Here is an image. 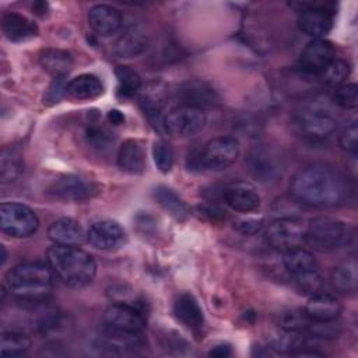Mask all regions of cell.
Instances as JSON below:
<instances>
[{"label":"cell","mask_w":358,"mask_h":358,"mask_svg":"<svg viewBox=\"0 0 358 358\" xmlns=\"http://www.w3.org/2000/svg\"><path fill=\"white\" fill-rule=\"evenodd\" d=\"M292 197L312 207H333L340 204L347 194L344 178L331 166L315 164L298 171L291 183Z\"/></svg>","instance_id":"6da1fadb"},{"label":"cell","mask_w":358,"mask_h":358,"mask_svg":"<svg viewBox=\"0 0 358 358\" xmlns=\"http://www.w3.org/2000/svg\"><path fill=\"white\" fill-rule=\"evenodd\" d=\"M46 259L53 274L70 288L87 287L96 274L94 257L78 246L55 245L48 249Z\"/></svg>","instance_id":"7a4b0ae2"},{"label":"cell","mask_w":358,"mask_h":358,"mask_svg":"<svg viewBox=\"0 0 358 358\" xmlns=\"http://www.w3.org/2000/svg\"><path fill=\"white\" fill-rule=\"evenodd\" d=\"M49 263L39 260L25 262L13 267L6 275V288L17 298L25 301L43 299L53 287Z\"/></svg>","instance_id":"3957f363"},{"label":"cell","mask_w":358,"mask_h":358,"mask_svg":"<svg viewBox=\"0 0 358 358\" xmlns=\"http://www.w3.org/2000/svg\"><path fill=\"white\" fill-rule=\"evenodd\" d=\"M284 267L295 278L298 285L309 294L322 292L323 278L313 255L302 248L284 252Z\"/></svg>","instance_id":"277c9868"},{"label":"cell","mask_w":358,"mask_h":358,"mask_svg":"<svg viewBox=\"0 0 358 358\" xmlns=\"http://www.w3.org/2000/svg\"><path fill=\"white\" fill-rule=\"evenodd\" d=\"M347 225L331 217H317L306 225V241L319 250H333L347 243Z\"/></svg>","instance_id":"5b68a950"},{"label":"cell","mask_w":358,"mask_h":358,"mask_svg":"<svg viewBox=\"0 0 358 358\" xmlns=\"http://www.w3.org/2000/svg\"><path fill=\"white\" fill-rule=\"evenodd\" d=\"M294 126L303 138L319 141L330 137L336 131L337 120L326 109L309 106L294 116Z\"/></svg>","instance_id":"8992f818"},{"label":"cell","mask_w":358,"mask_h":358,"mask_svg":"<svg viewBox=\"0 0 358 358\" xmlns=\"http://www.w3.org/2000/svg\"><path fill=\"white\" fill-rule=\"evenodd\" d=\"M207 124L206 112L197 108L179 105L171 109L162 119V130L173 137H192Z\"/></svg>","instance_id":"52a82bcc"},{"label":"cell","mask_w":358,"mask_h":358,"mask_svg":"<svg viewBox=\"0 0 358 358\" xmlns=\"http://www.w3.org/2000/svg\"><path fill=\"white\" fill-rule=\"evenodd\" d=\"M0 227L10 236L25 238L36 232L39 220L29 207L21 203H1Z\"/></svg>","instance_id":"ba28073f"},{"label":"cell","mask_w":358,"mask_h":358,"mask_svg":"<svg viewBox=\"0 0 358 358\" xmlns=\"http://www.w3.org/2000/svg\"><path fill=\"white\" fill-rule=\"evenodd\" d=\"M267 243L277 250H291L301 248L306 241V225L292 217L274 220L266 229Z\"/></svg>","instance_id":"9c48e42d"},{"label":"cell","mask_w":358,"mask_h":358,"mask_svg":"<svg viewBox=\"0 0 358 358\" xmlns=\"http://www.w3.org/2000/svg\"><path fill=\"white\" fill-rule=\"evenodd\" d=\"M239 155V143L229 136L210 140L200 152V162L210 171H224L231 166Z\"/></svg>","instance_id":"30bf717a"},{"label":"cell","mask_w":358,"mask_h":358,"mask_svg":"<svg viewBox=\"0 0 358 358\" xmlns=\"http://www.w3.org/2000/svg\"><path fill=\"white\" fill-rule=\"evenodd\" d=\"M99 187L85 178L77 175H64L53 182L50 193L66 203H81L92 199L98 193Z\"/></svg>","instance_id":"8fae6325"},{"label":"cell","mask_w":358,"mask_h":358,"mask_svg":"<svg viewBox=\"0 0 358 358\" xmlns=\"http://www.w3.org/2000/svg\"><path fill=\"white\" fill-rule=\"evenodd\" d=\"M175 98L180 105L201 110L213 108L220 102V95L213 85L201 80H189L182 83L175 92Z\"/></svg>","instance_id":"7c38bea8"},{"label":"cell","mask_w":358,"mask_h":358,"mask_svg":"<svg viewBox=\"0 0 358 358\" xmlns=\"http://www.w3.org/2000/svg\"><path fill=\"white\" fill-rule=\"evenodd\" d=\"M105 326L127 331V333H140L145 327V317L141 310L136 306L116 302L110 303L103 313Z\"/></svg>","instance_id":"4fadbf2b"},{"label":"cell","mask_w":358,"mask_h":358,"mask_svg":"<svg viewBox=\"0 0 358 358\" xmlns=\"http://www.w3.org/2000/svg\"><path fill=\"white\" fill-rule=\"evenodd\" d=\"M87 241L99 250H117L126 243L123 227L113 220H102L92 224L87 232Z\"/></svg>","instance_id":"5bb4252c"},{"label":"cell","mask_w":358,"mask_h":358,"mask_svg":"<svg viewBox=\"0 0 358 358\" xmlns=\"http://www.w3.org/2000/svg\"><path fill=\"white\" fill-rule=\"evenodd\" d=\"M248 166L250 173L260 182H274L281 176V159L278 155L267 148H255L248 157Z\"/></svg>","instance_id":"9a60e30c"},{"label":"cell","mask_w":358,"mask_h":358,"mask_svg":"<svg viewBox=\"0 0 358 358\" xmlns=\"http://www.w3.org/2000/svg\"><path fill=\"white\" fill-rule=\"evenodd\" d=\"M299 11L296 21L298 28L308 36H312L313 39H323V36L331 31L333 15L330 11L322 7H315L313 4H305Z\"/></svg>","instance_id":"2e32d148"},{"label":"cell","mask_w":358,"mask_h":358,"mask_svg":"<svg viewBox=\"0 0 358 358\" xmlns=\"http://www.w3.org/2000/svg\"><path fill=\"white\" fill-rule=\"evenodd\" d=\"M334 59V48L326 39H313L302 50L299 66L306 73L319 74Z\"/></svg>","instance_id":"e0dca14e"},{"label":"cell","mask_w":358,"mask_h":358,"mask_svg":"<svg viewBox=\"0 0 358 358\" xmlns=\"http://www.w3.org/2000/svg\"><path fill=\"white\" fill-rule=\"evenodd\" d=\"M224 200L228 207L238 213H252L260 206V196L256 189L243 180L228 185L224 190Z\"/></svg>","instance_id":"ac0fdd59"},{"label":"cell","mask_w":358,"mask_h":358,"mask_svg":"<svg viewBox=\"0 0 358 358\" xmlns=\"http://www.w3.org/2000/svg\"><path fill=\"white\" fill-rule=\"evenodd\" d=\"M88 22L94 32L101 36H109L120 29L123 15L120 10L113 6L96 4L88 11Z\"/></svg>","instance_id":"d6986e66"},{"label":"cell","mask_w":358,"mask_h":358,"mask_svg":"<svg viewBox=\"0 0 358 358\" xmlns=\"http://www.w3.org/2000/svg\"><path fill=\"white\" fill-rule=\"evenodd\" d=\"M303 310L312 322H334L341 313V303L334 295L322 291L309 298Z\"/></svg>","instance_id":"ffe728a7"},{"label":"cell","mask_w":358,"mask_h":358,"mask_svg":"<svg viewBox=\"0 0 358 358\" xmlns=\"http://www.w3.org/2000/svg\"><path fill=\"white\" fill-rule=\"evenodd\" d=\"M48 238L55 245L78 246L85 238V232L80 222L73 218L63 217L53 221L48 228Z\"/></svg>","instance_id":"44dd1931"},{"label":"cell","mask_w":358,"mask_h":358,"mask_svg":"<svg viewBox=\"0 0 358 358\" xmlns=\"http://www.w3.org/2000/svg\"><path fill=\"white\" fill-rule=\"evenodd\" d=\"M148 45V36L140 27H129L124 29L113 45V52L117 57L130 59L141 55Z\"/></svg>","instance_id":"7402d4cb"},{"label":"cell","mask_w":358,"mask_h":358,"mask_svg":"<svg viewBox=\"0 0 358 358\" xmlns=\"http://www.w3.org/2000/svg\"><path fill=\"white\" fill-rule=\"evenodd\" d=\"M1 31L11 42H24L38 35V27L18 13H6L3 15Z\"/></svg>","instance_id":"603a6c76"},{"label":"cell","mask_w":358,"mask_h":358,"mask_svg":"<svg viewBox=\"0 0 358 358\" xmlns=\"http://www.w3.org/2000/svg\"><path fill=\"white\" fill-rule=\"evenodd\" d=\"M117 165L122 171L140 175L145 171V151L140 141L126 140L117 150Z\"/></svg>","instance_id":"cb8c5ba5"},{"label":"cell","mask_w":358,"mask_h":358,"mask_svg":"<svg viewBox=\"0 0 358 358\" xmlns=\"http://www.w3.org/2000/svg\"><path fill=\"white\" fill-rule=\"evenodd\" d=\"M173 312H175V316L189 329L197 330L204 323L203 310L199 302L196 301V298L190 294L185 292L178 296L173 305Z\"/></svg>","instance_id":"d4e9b609"},{"label":"cell","mask_w":358,"mask_h":358,"mask_svg":"<svg viewBox=\"0 0 358 358\" xmlns=\"http://www.w3.org/2000/svg\"><path fill=\"white\" fill-rule=\"evenodd\" d=\"M39 63L45 71L55 77H66V74L73 69L74 60L70 52L63 49H43L39 55Z\"/></svg>","instance_id":"484cf974"},{"label":"cell","mask_w":358,"mask_h":358,"mask_svg":"<svg viewBox=\"0 0 358 358\" xmlns=\"http://www.w3.org/2000/svg\"><path fill=\"white\" fill-rule=\"evenodd\" d=\"M103 92L101 80L94 74H80L67 84V95L73 99H94Z\"/></svg>","instance_id":"4316f807"},{"label":"cell","mask_w":358,"mask_h":358,"mask_svg":"<svg viewBox=\"0 0 358 358\" xmlns=\"http://www.w3.org/2000/svg\"><path fill=\"white\" fill-rule=\"evenodd\" d=\"M165 105V94L158 85H150L140 95V106L152 124L162 129V109Z\"/></svg>","instance_id":"83f0119b"},{"label":"cell","mask_w":358,"mask_h":358,"mask_svg":"<svg viewBox=\"0 0 358 358\" xmlns=\"http://www.w3.org/2000/svg\"><path fill=\"white\" fill-rule=\"evenodd\" d=\"M333 287L344 294L355 292L358 285V264L357 260L348 259L340 263L331 273Z\"/></svg>","instance_id":"f1b7e54d"},{"label":"cell","mask_w":358,"mask_h":358,"mask_svg":"<svg viewBox=\"0 0 358 358\" xmlns=\"http://www.w3.org/2000/svg\"><path fill=\"white\" fill-rule=\"evenodd\" d=\"M22 172V159L15 148H4L0 157V178L3 183H11Z\"/></svg>","instance_id":"f546056e"},{"label":"cell","mask_w":358,"mask_h":358,"mask_svg":"<svg viewBox=\"0 0 358 358\" xmlns=\"http://www.w3.org/2000/svg\"><path fill=\"white\" fill-rule=\"evenodd\" d=\"M154 196H155L157 201L162 206V208L166 210L175 218L183 220L187 215L186 204L172 189H169L166 186H158L154 190Z\"/></svg>","instance_id":"4dcf8cb0"},{"label":"cell","mask_w":358,"mask_h":358,"mask_svg":"<svg viewBox=\"0 0 358 358\" xmlns=\"http://www.w3.org/2000/svg\"><path fill=\"white\" fill-rule=\"evenodd\" d=\"M117 95L122 98H131L141 90V78L136 70L129 66L116 67Z\"/></svg>","instance_id":"1f68e13d"},{"label":"cell","mask_w":358,"mask_h":358,"mask_svg":"<svg viewBox=\"0 0 358 358\" xmlns=\"http://www.w3.org/2000/svg\"><path fill=\"white\" fill-rule=\"evenodd\" d=\"M31 347L28 336L18 331H4L0 340L1 357H20L24 355Z\"/></svg>","instance_id":"d6a6232c"},{"label":"cell","mask_w":358,"mask_h":358,"mask_svg":"<svg viewBox=\"0 0 358 358\" xmlns=\"http://www.w3.org/2000/svg\"><path fill=\"white\" fill-rule=\"evenodd\" d=\"M319 74L326 85L338 88L347 80L350 74V66L341 59H333Z\"/></svg>","instance_id":"836d02e7"},{"label":"cell","mask_w":358,"mask_h":358,"mask_svg":"<svg viewBox=\"0 0 358 358\" xmlns=\"http://www.w3.org/2000/svg\"><path fill=\"white\" fill-rule=\"evenodd\" d=\"M152 157L157 168L162 172L166 173L172 169L173 166V148L166 140H158L154 143L152 147Z\"/></svg>","instance_id":"e575fe53"},{"label":"cell","mask_w":358,"mask_h":358,"mask_svg":"<svg viewBox=\"0 0 358 358\" xmlns=\"http://www.w3.org/2000/svg\"><path fill=\"white\" fill-rule=\"evenodd\" d=\"M281 327L285 331H305L306 329L310 327L312 320L310 317L306 315L305 310L301 309H294V310H288L281 316L280 320Z\"/></svg>","instance_id":"d590c367"},{"label":"cell","mask_w":358,"mask_h":358,"mask_svg":"<svg viewBox=\"0 0 358 358\" xmlns=\"http://www.w3.org/2000/svg\"><path fill=\"white\" fill-rule=\"evenodd\" d=\"M85 140L90 144V147L98 151L108 150L113 143L110 133L103 126H98V124H90L85 129Z\"/></svg>","instance_id":"8d00e7d4"},{"label":"cell","mask_w":358,"mask_h":358,"mask_svg":"<svg viewBox=\"0 0 358 358\" xmlns=\"http://www.w3.org/2000/svg\"><path fill=\"white\" fill-rule=\"evenodd\" d=\"M334 102L344 109H354L358 105V88L355 84H343L336 88Z\"/></svg>","instance_id":"74e56055"},{"label":"cell","mask_w":358,"mask_h":358,"mask_svg":"<svg viewBox=\"0 0 358 358\" xmlns=\"http://www.w3.org/2000/svg\"><path fill=\"white\" fill-rule=\"evenodd\" d=\"M338 144L340 147L351 154L357 152L358 148V129H357V123L351 122L350 124H347L340 136H338Z\"/></svg>","instance_id":"f35d334b"},{"label":"cell","mask_w":358,"mask_h":358,"mask_svg":"<svg viewBox=\"0 0 358 358\" xmlns=\"http://www.w3.org/2000/svg\"><path fill=\"white\" fill-rule=\"evenodd\" d=\"M67 84L69 83L66 81V77H55L43 96V102L48 105L59 102L63 98V95L67 94Z\"/></svg>","instance_id":"ab89813d"},{"label":"cell","mask_w":358,"mask_h":358,"mask_svg":"<svg viewBox=\"0 0 358 358\" xmlns=\"http://www.w3.org/2000/svg\"><path fill=\"white\" fill-rule=\"evenodd\" d=\"M263 227L262 220H256V218H239L234 221V228L243 234V235H253L257 234Z\"/></svg>","instance_id":"60d3db41"},{"label":"cell","mask_w":358,"mask_h":358,"mask_svg":"<svg viewBox=\"0 0 358 358\" xmlns=\"http://www.w3.org/2000/svg\"><path fill=\"white\" fill-rule=\"evenodd\" d=\"M211 357H218V358H224V357H229L232 354L231 347L228 344H218L214 348H211V351L208 352Z\"/></svg>","instance_id":"b9f144b4"},{"label":"cell","mask_w":358,"mask_h":358,"mask_svg":"<svg viewBox=\"0 0 358 358\" xmlns=\"http://www.w3.org/2000/svg\"><path fill=\"white\" fill-rule=\"evenodd\" d=\"M108 120H109L110 124L117 126V124H122L124 122V115L117 109H110L108 112Z\"/></svg>","instance_id":"7bdbcfd3"},{"label":"cell","mask_w":358,"mask_h":358,"mask_svg":"<svg viewBox=\"0 0 358 358\" xmlns=\"http://www.w3.org/2000/svg\"><path fill=\"white\" fill-rule=\"evenodd\" d=\"M0 249H1V264H4V262H6V249H4L3 245L0 246Z\"/></svg>","instance_id":"ee69618b"}]
</instances>
